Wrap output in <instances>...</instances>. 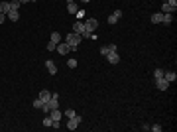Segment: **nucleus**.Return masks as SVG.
I'll use <instances>...</instances> for the list:
<instances>
[{
	"label": "nucleus",
	"mask_w": 177,
	"mask_h": 132,
	"mask_svg": "<svg viewBox=\"0 0 177 132\" xmlns=\"http://www.w3.org/2000/svg\"><path fill=\"white\" fill-rule=\"evenodd\" d=\"M81 40H83V36H81V34L71 32V34H67V40H65V41L71 46V51H77L79 46H81Z\"/></svg>",
	"instance_id": "f257e3e1"
},
{
	"label": "nucleus",
	"mask_w": 177,
	"mask_h": 132,
	"mask_svg": "<svg viewBox=\"0 0 177 132\" xmlns=\"http://www.w3.org/2000/svg\"><path fill=\"white\" fill-rule=\"evenodd\" d=\"M53 108H59V95H55V93H51V99L47 101V103H43V106H41V111H53Z\"/></svg>",
	"instance_id": "f03ea898"
},
{
	"label": "nucleus",
	"mask_w": 177,
	"mask_h": 132,
	"mask_svg": "<svg viewBox=\"0 0 177 132\" xmlns=\"http://www.w3.org/2000/svg\"><path fill=\"white\" fill-rule=\"evenodd\" d=\"M73 32L81 34L83 38H91V34H87V30H85V22L83 20H77L75 24H73Z\"/></svg>",
	"instance_id": "7ed1b4c3"
},
{
	"label": "nucleus",
	"mask_w": 177,
	"mask_h": 132,
	"mask_svg": "<svg viewBox=\"0 0 177 132\" xmlns=\"http://www.w3.org/2000/svg\"><path fill=\"white\" fill-rule=\"evenodd\" d=\"M97 28H98V20H97V18H89V20H85V30H87V34H92Z\"/></svg>",
	"instance_id": "20e7f679"
},
{
	"label": "nucleus",
	"mask_w": 177,
	"mask_h": 132,
	"mask_svg": "<svg viewBox=\"0 0 177 132\" xmlns=\"http://www.w3.org/2000/svg\"><path fill=\"white\" fill-rule=\"evenodd\" d=\"M55 49H57V51L61 53V55H67V53L71 51V46H69L67 41H59V44H57V47H55Z\"/></svg>",
	"instance_id": "39448f33"
},
{
	"label": "nucleus",
	"mask_w": 177,
	"mask_h": 132,
	"mask_svg": "<svg viewBox=\"0 0 177 132\" xmlns=\"http://www.w3.org/2000/svg\"><path fill=\"white\" fill-rule=\"evenodd\" d=\"M79 124H81V116H77V114H75V116H71V118H69V122H67V128H69V130H75Z\"/></svg>",
	"instance_id": "423d86ee"
},
{
	"label": "nucleus",
	"mask_w": 177,
	"mask_h": 132,
	"mask_svg": "<svg viewBox=\"0 0 177 132\" xmlns=\"http://www.w3.org/2000/svg\"><path fill=\"white\" fill-rule=\"evenodd\" d=\"M106 59H108V63H112V65H116L118 61H120V55H118L116 51H110V53H106Z\"/></svg>",
	"instance_id": "0eeeda50"
},
{
	"label": "nucleus",
	"mask_w": 177,
	"mask_h": 132,
	"mask_svg": "<svg viewBox=\"0 0 177 132\" xmlns=\"http://www.w3.org/2000/svg\"><path fill=\"white\" fill-rule=\"evenodd\" d=\"M156 85H157V89H159V91H165V89L169 87V83H167L163 77H159V79H156Z\"/></svg>",
	"instance_id": "6e6552de"
},
{
	"label": "nucleus",
	"mask_w": 177,
	"mask_h": 132,
	"mask_svg": "<svg viewBox=\"0 0 177 132\" xmlns=\"http://www.w3.org/2000/svg\"><path fill=\"white\" fill-rule=\"evenodd\" d=\"M49 116L53 118V122H59L61 120V111L59 108H53V111H49Z\"/></svg>",
	"instance_id": "1a4fd4ad"
},
{
	"label": "nucleus",
	"mask_w": 177,
	"mask_h": 132,
	"mask_svg": "<svg viewBox=\"0 0 177 132\" xmlns=\"http://www.w3.org/2000/svg\"><path fill=\"white\" fill-rule=\"evenodd\" d=\"M163 79L167 81V83H173V81L177 79V75H175V71H167V73L163 71Z\"/></svg>",
	"instance_id": "9d476101"
},
{
	"label": "nucleus",
	"mask_w": 177,
	"mask_h": 132,
	"mask_svg": "<svg viewBox=\"0 0 177 132\" xmlns=\"http://www.w3.org/2000/svg\"><path fill=\"white\" fill-rule=\"evenodd\" d=\"M110 51H116V46H114V44H110V46H104V47H100V53H102V55H106V53H110Z\"/></svg>",
	"instance_id": "9b49d317"
},
{
	"label": "nucleus",
	"mask_w": 177,
	"mask_h": 132,
	"mask_svg": "<svg viewBox=\"0 0 177 132\" xmlns=\"http://www.w3.org/2000/svg\"><path fill=\"white\" fill-rule=\"evenodd\" d=\"M38 99H41V101H43V103H47V101L51 99V93H49V91H45V89H43V91L39 93V97H38Z\"/></svg>",
	"instance_id": "f8f14e48"
},
{
	"label": "nucleus",
	"mask_w": 177,
	"mask_h": 132,
	"mask_svg": "<svg viewBox=\"0 0 177 132\" xmlns=\"http://www.w3.org/2000/svg\"><path fill=\"white\" fill-rule=\"evenodd\" d=\"M49 41H53V44L57 46L59 41H63V38H61V34H59V32H53L51 34V40H49Z\"/></svg>",
	"instance_id": "ddd939ff"
},
{
	"label": "nucleus",
	"mask_w": 177,
	"mask_h": 132,
	"mask_svg": "<svg viewBox=\"0 0 177 132\" xmlns=\"http://www.w3.org/2000/svg\"><path fill=\"white\" fill-rule=\"evenodd\" d=\"M6 16H8V18H10V20H12V22H18V18H20L18 10H10V12H8Z\"/></svg>",
	"instance_id": "4468645a"
},
{
	"label": "nucleus",
	"mask_w": 177,
	"mask_h": 132,
	"mask_svg": "<svg viewBox=\"0 0 177 132\" xmlns=\"http://www.w3.org/2000/svg\"><path fill=\"white\" fill-rule=\"evenodd\" d=\"M45 67H47V71L51 73V75H55V73H57V67H55V63H53V61H47Z\"/></svg>",
	"instance_id": "2eb2a0df"
},
{
	"label": "nucleus",
	"mask_w": 177,
	"mask_h": 132,
	"mask_svg": "<svg viewBox=\"0 0 177 132\" xmlns=\"http://www.w3.org/2000/svg\"><path fill=\"white\" fill-rule=\"evenodd\" d=\"M0 12H2V14L10 12V2H0Z\"/></svg>",
	"instance_id": "dca6fc26"
},
{
	"label": "nucleus",
	"mask_w": 177,
	"mask_h": 132,
	"mask_svg": "<svg viewBox=\"0 0 177 132\" xmlns=\"http://www.w3.org/2000/svg\"><path fill=\"white\" fill-rule=\"evenodd\" d=\"M67 10H69V14H77L79 6L75 4V2H69V4H67Z\"/></svg>",
	"instance_id": "f3484780"
},
{
	"label": "nucleus",
	"mask_w": 177,
	"mask_h": 132,
	"mask_svg": "<svg viewBox=\"0 0 177 132\" xmlns=\"http://www.w3.org/2000/svg\"><path fill=\"white\" fill-rule=\"evenodd\" d=\"M171 20H173V14H163V18H161V24H167V26H169Z\"/></svg>",
	"instance_id": "a211bd4d"
},
{
	"label": "nucleus",
	"mask_w": 177,
	"mask_h": 132,
	"mask_svg": "<svg viewBox=\"0 0 177 132\" xmlns=\"http://www.w3.org/2000/svg\"><path fill=\"white\" fill-rule=\"evenodd\" d=\"M161 18H163V14H154L151 16V22L154 24H161Z\"/></svg>",
	"instance_id": "6ab92c4d"
},
{
	"label": "nucleus",
	"mask_w": 177,
	"mask_h": 132,
	"mask_svg": "<svg viewBox=\"0 0 177 132\" xmlns=\"http://www.w3.org/2000/svg\"><path fill=\"white\" fill-rule=\"evenodd\" d=\"M173 12H175V10H173V8H171L169 4L165 2V4H163V14H173Z\"/></svg>",
	"instance_id": "aec40b11"
},
{
	"label": "nucleus",
	"mask_w": 177,
	"mask_h": 132,
	"mask_svg": "<svg viewBox=\"0 0 177 132\" xmlns=\"http://www.w3.org/2000/svg\"><path fill=\"white\" fill-rule=\"evenodd\" d=\"M43 126H51L53 128V118L51 116H45V118H43Z\"/></svg>",
	"instance_id": "412c9836"
},
{
	"label": "nucleus",
	"mask_w": 177,
	"mask_h": 132,
	"mask_svg": "<svg viewBox=\"0 0 177 132\" xmlns=\"http://www.w3.org/2000/svg\"><path fill=\"white\" fill-rule=\"evenodd\" d=\"M20 4H22L20 0H14V2H10V10H18V8H20Z\"/></svg>",
	"instance_id": "4be33fe9"
},
{
	"label": "nucleus",
	"mask_w": 177,
	"mask_h": 132,
	"mask_svg": "<svg viewBox=\"0 0 177 132\" xmlns=\"http://www.w3.org/2000/svg\"><path fill=\"white\" fill-rule=\"evenodd\" d=\"M41 106H43V101H41V99L33 101V108H41Z\"/></svg>",
	"instance_id": "5701e85b"
},
{
	"label": "nucleus",
	"mask_w": 177,
	"mask_h": 132,
	"mask_svg": "<svg viewBox=\"0 0 177 132\" xmlns=\"http://www.w3.org/2000/svg\"><path fill=\"white\" fill-rule=\"evenodd\" d=\"M75 114H77V112L73 111V108H67V111H65V116H67V118H71V116H75Z\"/></svg>",
	"instance_id": "b1692460"
},
{
	"label": "nucleus",
	"mask_w": 177,
	"mask_h": 132,
	"mask_svg": "<svg viewBox=\"0 0 177 132\" xmlns=\"http://www.w3.org/2000/svg\"><path fill=\"white\" fill-rule=\"evenodd\" d=\"M85 16H87L85 10H77V18H79V20H85Z\"/></svg>",
	"instance_id": "393cba45"
},
{
	"label": "nucleus",
	"mask_w": 177,
	"mask_h": 132,
	"mask_svg": "<svg viewBox=\"0 0 177 132\" xmlns=\"http://www.w3.org/2000/svg\"><path fill=\"white\" fill-rule=\"evenodd\" d=\"M67 65L71 67V69H75V67H77V59H69L67 61Z\"/></svg>",
	"instance_id": "a878e982"
},
{
	"label": "nucleus",
	"mask_w": 177,
	"mask_h": 132,
	"mask_svg": "<svg viewBox=\"0 0 177 132\" xmlns=\"http://www.w3.org/2000/svg\"><path fill=\"white\" fill-rule=\"evenodd\" d=\"M154 75H156V79H159V77H163V69H156V73H154Z\"/></svg>",
	"instance_id": "bb28decb"
},
{
	"label": "nucleus",
	"mask_w": 177,
	"mask_h": 132,
	"mask_svg": "<svg viewBox=\"0 0 177 132\" xmlns=\"http://www.w3.org/2000/svg\"><path fill=\"white\" fill-rule=\"evenodd\" d=\"M55 44H53V41H49V44H47V51H55Z\"/></svg>",
	"instance_id": "cd10ccee"
},
{
	"label": "nucleus",
	"mask_w": 177,
	"mask_h": 132,
	"mask_svg": "<svg viewBox=\"0 0 177 132\" xmlns=\"http://www.w3.org/2000/svg\"><path fill=\"white\" fill-rule=\"evenodd\" d=\"M116 22H118V18L114 16V14H112V16H108V24H116Z\"/></svg>",
	"instance_id": "c85d7f7f"
},
{
	"label": "nucleus",
	"mask_w": 177,
	"mask_h": 132,
	"mask_svg": "<svg viewBox=\"0 0 177 132\" xmlns=\"http://www.w3.org/2000/svg\"><path fill=\"white\" fill-rule=\"evenodd\" d=\"M150 130H154V132H161V126H159V124H154V126H150Z\"/></svg>",
	"instance_id": "c756f323"
},
{
	"label": "nucleus",
	"mask_w": 177,
	"mask_h": 132,
	"mask_svg": "<svg viewBox=\"0 0 177 132\" xmlns=\"http://www.w3.org/2000/svg\"><path fill=\"white\" fill-rule=\"evenodd\" d=\"M167 4H169V6L175 10V8H177V0H167Z\"/></svg>",
	"instance_id": "7c9ffc66"
},
{
	"label": "nucleus",
	"mask_w": 177,
	"mask_h": 132,
	"mask_svg": "<svg viewBox=\"0 0 177 132\" xmlns=\"http://www.w3.org/2000/svg\"><path fill=\"white\" fill-rule=\"evenodd\" d=\"M4 20H6V14H2V12H0V24H2Z\"/></svg>",
	"instance_id": "2f4dec72"
},
{
	"label": "nucleus",
	"mask_w": 177,
	"mask_h": 132,
	"mask_svg": "<svg viewBox=\"0 0 177 132\" xmlns=\"http://www.w3.org/2000/svg\"><path fill=\"white\" fill-rule=\"evenodd\" d=\"M20 2H32V0H20Z\"/></svg>",
	"instance_id": "473e14b6"
},
{
	"label": "nucleus",
	"mask_w": 177,
	"mask_h": 132,
	"mask_svg": "<svg viewBox=\"0 0 177 132\" xmlns=\"http://www.w3.org/2000/svg\"><path fill=\"white\" fill-rule=\"evenodd\" d=\"M69 2H75V0H67V4H69Z\"/></svg>",
	"instance_id": "72a5a7b5"
},
{
	"label": "nucleus",
	"mask_w": 177,
	"mask_h": 132,
	"mask_svg": "<svg viewBox=\"0 0 177 132\" xmlns=\"http://www.w3.org/2000/svg\"><path fill=\"white\" fill-rule=\"evenodd\" d=\"M81 2H91V0H81Z\"/></svg>",
	"instance_id": "f704fd0d"
},
{
	"label": "nucleus",
	"mask_w": 177,
	"mask_h": 132,
	"mask_svg": "<svg viewBox=\"0 0 177 132\" xmlns=\"http://www.w3.org/2000/svg\"><path fill=\"white\" fill-rule=\"evenodd\" d=\"M32 2H36V0H32Z\"/></svg>",
	"instance_id": "c9c22d12"
}]
</instances>
